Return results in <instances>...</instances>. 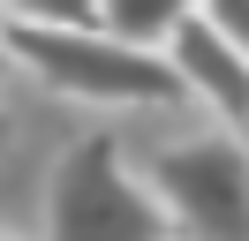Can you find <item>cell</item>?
<instances>
[{
	"instance_id": "6da1fadb",
	"label": "cell",
	"mask_w": 249,
	"mask_h": 241,
	"mask_svg": "<svg viewBox=\"0 0 249 241\" xmlns=\"http://www.w3.org/2000/svg\"><path fill=\"white\" fill-rule=\"evenodd\" d=\"M0 38L16 53V68H31L46 90L76 105H98V113H151V105H189L181 75L151 53H128L106 30L83 15H38V8H0Z\"/></svg>"
},
{
	"instance_id": "7a4b0ae2",
	"label": "cell",
	"mask_w": 249,
	"mask_h": 241,
	"mask_svg": "<svg viewBox=\"0 0 249 241\" xmlns=\"http://www.w3.org/2000/svg\"><path fill=\"white\" fill-rule=\"evenodd\" d=\"M46 241H174L159 189L128 166L113 128H91L53 158L46 181Z\"/></svg>"
},
{
	"instance_id": "3957f363",
	"label": "cell",
	"mask_w": 249,
	"mask_h": 241,
	"mask_svg": "<svg viewBox=\"0 0 249 241\" xmlns=\"http://www.w3.org/2000/svg\"><path fill=\"white\" fill-rule=\"evenodd\" d=\"M143 181L159 189L181 241H249V136L196 128L143 158Z\"/></svg>"
},
{
	"instance_id": "277c9868",
	"label": "cell",
	"mask_w": 249,
	"mask_h": 241,
	"mask_svg": "<svg viewBox=\"0 0 249 241\" xmlns=\"http://www.w3.org/2000/svg\"><path fill=\"white\" fill-rule=\"evenodd\" d=\"M166 68L181 75L189 105H204V113H212V128L249 136V60H242V53H234V45L212 30V15H204V8H189V23L174 30Z\"/></svg>"
},
{
	"instance_id": "5b68a950",
	"label": "cell",
	"mask_w": 249,
	"mask_h": 241,
	"mask_svg": "<svg viewBox=\"0 0 249 241\" xmlns=\"http://www.w3.org/2000/svg\"><path fill=\"white\" fill-rule=\"evenodd\" d=\"M91 23L106 30L113 45H128V53L166 60V45H174V30L189 23V8L181 0H106V8H91Z\"/></svg>"
},
{
	"instance_id": "8992f818",
	"label": "cell",
	"mask_w": 249,
	"mask_h": 241,
	"mask_svg": "<svg viewBox=\"0 0 249 241\" xmlns=\"http://www.w3.org/2000/svg\"><path fill=\"white\" fill-rule=\"evenodd\" d=\"M204 15H212V30H219V38H227L234 53L249 60V0H212Z\"/></svg>"
},
{
	"instance_id": "52a82bcc",
	"label": "cell",
	"mask_w": 249,
	"mask_h": 241,
	"mask_svg": "<svg viewBox=\"0 0 249 241\" xmlns=\"http://www.w3.org/2000/svg\"><path fill=\"white\" fill-rule=\"evenodd\" d=\"M8 136H16V113H8V105H0V151H8Z\"/></svg>"
},
{
	"instance_id": "ba28073f",
	"label": "cell",
	"mask_w": 249,
	"mask_h": 241,
	"mask_svg": "<svg viewBox=\"0 0 249 241\" xmlns=\"http://www.w3.org/2000/svg\"><path fill=\"white\" fill-rule=\"evenodd\" d=\"M8 68H16V53H8V38H0V75H8Z\"/></svg>"
},
{
	"instance_id": "9c48e42d",
	"label": "cell",
	"mask_w": 249,
	"mask_h": 241,
	"mask_svg": "<svg viewBox=\"0 0 249 241\" xmlns=\"http://www.w3.org/2000/svg\"><path fill=\"white\" fill-rule=\"evenodd\" d=\"M0 241H23V234H8V226H0Z\"/></svg>"
},
{
	"instance_id": "30bf717a",
	"label": "cell",
	"mask_w": 249,
	"mask_h": 241,
	"mask_svg": "<svg viewBox=\"0 0 249 241\" xmlns=\"http://www.w3.org/2000/svg\"><path fill=\"white\" fill-rule=\"evenodd\" d=\"M174 241H181V234H174Z\"/></svg>"
}]
</instances>
